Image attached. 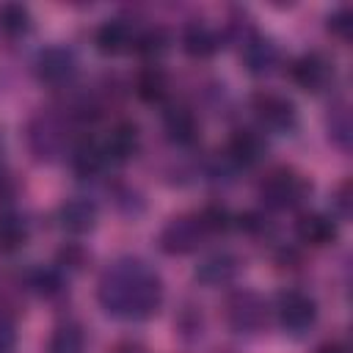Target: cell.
I'll return each instance as SVG.
<instances>
[{
  "label": "cell",
  "instance_id": "obj_17",
  "mask_svg": "<svg viewBox=\"0 0 353 353\" xmlns=\"http://www.w3.org/2000/svg\"><path fill=\"white\" fill-rule=\"evenodd\" d=\"M165 132L174 143L179 146H190L199 141V121L193 116L190 108L185 105H176V108H168L165 110Z\"/></svg>",
  "mask_w": 353,
  "mask_h": 353
},
{
  "label": "cell",
  "instance_id": "obj_11",
  "mask_svg": "<svg viewBox=\"0 0 353 353\" xmlns=\"http://www.w3.org/2000/svg\"><path fill=\"white\" fill-rule=\"evenodd\" d=\"M138 146H141L138 127L130 124V121H121V124H116V127L110 130V135L105 138L102 152H105L108 163H110V160H113V163H127L130 157H135Z\"/></svg>",
  "mask_w": 353,
  "mask_h": 353
},
{
  "label": "cell",
  "instance_id": "obj_3",
  "mask_svg": "<svg viewBox=\"0 0 353 353\" xmlns=\"http://www.w3.org/2000/svg\"><path fill=\"white\" fill-rule=\"evenodd\" d=\"M251 110L256 121L270 132H290L298 124L295 105L284 94H276V91H256L251 97Z\"/></svg>",
  "mask_w": 353,
  "mask_h": 353
},
{
  "label": "cell",
  "instance_id": "obj_16",
  "mask_svg": "<svg viewBox=\"0 0 353 353\" xmlns=\"http://www.w3.org/2000/svg\"><path fill=\"white\" fill-rule=\"evenodd\" d=\"M240 270V262L232 256V254H212L207 256L199 268H196V279L207 287H221V284H229Z\"/></svg>",
  "mask_w": 353,
  "mask_h": 353
},
{
  "label": "cell",
  "instance_id": "obj_31",
  "mask_svg": "<svg viewBox=\"0 0 353 353\" xmlns=\"http://www.w3.org/2000/svg\"><path fill=\"white\" fill-rule=\"evenodd\" d=\"M347 193H350V182H342L339 185V193H336V210H339V215H347L350 212V199H347Z\"/></svg>",
  "mask_w": 353,
  "mask_h": 353
},
{
  "label": "cell",
  "instance_id": "obj_4",
  "mask_svg": "<svg viewBox=\"0 0 353 353\" xmlns=\"http://www.w3.org/2000/svg\"><path fill=\"white\" fill-rule=\"evenodd\" d=\"M204 234H207V232H204L199 215H179V218H171V221L163 226L157 243H160V248H163L165 254L182 256V254L196 251V248L201 245Z\"/></svg>",
  "mask_w": 353,
  "mask_h": 353
},
{
  "label": "cell",
  "instance_id": "obj_1",
  "mask_svg": "<svg viewBox=\"0 0 353 353\" xmlns=\"http://www.w3.org/2000/svg\"><path fill=\"white\" fill-rule=\"evenodd\" d=\"M97 298L108 314L146 320L163 303V281L143 262L121 259L102 273Z\"/></svg>",
  "mask_w": 353,
  "mask_h": 353
},
{
  "label": "cell",
  "instance_id": "obj_22",
  "mask_svg": "<svg viewBox=\"0 0 353 353\" xmlns=\"http://www.w3.org/2000/svg\"><path fill=\"white\" fill-rule=\"evenodd\" d=\"M28 240V226L22 218L3 212L0 215V251H17Z\"/></svg>",
  "mask_w": 353,
  "mask_h": 353
},
{
  "label": "cell",
  "instance_id": "obj_23",
  "mask_svg": "<svg viewBox=\"0 0 353 353\" xmlns=\"http://www.w3.org/2000/svg\"><path fill=\"white\" fill-rule=\"evenodd\" d=\"M30 28V11L19 3H6L0 6V30L6 36H22Z\"/></svg>",
  "mask_w": 353,
  "mask_h": 353
},
{
  "label": "cell",
  "instance_id": "obj_5",
  "mask_svg": "<svg viewBox=\"0 0 353 353\" xmlns=\"http://www.w3.org/2000/svg\"><path fill=\"white\" fill-rule=\"evenodd\" d=\"M268 320V306L262 301V295H256L254 290H237L229 295L226 301V323L234 331H259Z\"/></svg>",
  "mask_w": 353,
  "mask_h": 353
},
{
  "label": "cell",
  "instance_id": "obj_32",
  "mask_svg": "<svg viewBox=\"0 0 353 353\" xmlns=\"http://www.w3.org/2000/svg\"><path fill=\"white\" fill-rule=\"evenodd\" d=\"M317 353H347V347H345L342 342H325Z\"/></svg>",
  "mask_w": 353,
  "mask_h": 353
},
{
  "label": "cell",
  "instance_id": "obj_14",
  "mask_svg": "<svg viewBox=\"0 0 353 353\" xmlns=\"http://www.w3.org/2000/svg\"><path fill=\"white\" fill-rule=\"evenodd\" d=\"M182 47L193 58H210L218 52L221 36H218V30H212L204 22H188L182 30Z\"/></svg>",
  "mask_w": 353,
  "mask_h": 353
},
{
  "label": "cell",
  "instance_id": "obj_21",
  "mask_svg": "<svg viewBox=\"0 0 353 353\" xmlns=\"http://www.w3.org/2000/svg\"><path fill=\"white\" fill-rule=\"evenodd\" d=\"M168 33L163 30V28H146V30H141V33H135V39H132V50L138 52V55H143V58H160L165 50H168Z\"/></svg>",
  "mask_w": 353,
  "mask_h": 353
},
{
  "label": "cell",
  "instance_id": "obj_29",
  "mask_svg": "<svg viewBox=\"0 0 353 353\" xmlns=\"http://www.w3.org/2000/svg\"><path fill=\"white\" fill-rule=\"evenodd\" d=\"M234 221H237V226L245 229V232H262V229H265V218H262L259 212H243V215H237Z\"/></svg>",
  "mask_w": 353,
  "mask_h": 353
},
{
  "label": "cell",
  "instance_id": "obj_10",
  "mask_svg": "<svg viewBox=\"0 0 353 353\" xmlns=\"http://www.w3.org/2000/svg\"><path fill=\"white\" fill-rule=\"evenodd\" d=\"M243 66L251 74H270L279 63V47L265 36H251L243 41Z\"/></svg>",
  "mask_w": 353,
  "mask_h": 353
},
{
  "label": "cell",
  "instance_id": "obj_27",
  "mask_svg": "<svg viewBox=\"0 0 353 353\" xmlns=\"http://www.w3.org/2000/svg\"><path fill=\"white\" fill-rule=\"evenodd\" d=\"M328 130H331V138L339 143V146H347L350 143V121H347V110L339 108L331 121H328Z\"/></svg>",
  "mask_w": 353,
  "mask_h": 353
},
{
  "label": "cell",
  "instance_id": "obj_20",
  "mask_svg": "<svg viewBox=\"0 0 353 353\" xmlns=\"http://www.w3.org/2000/svg\"><path fill=\"white\" fill-rule=\"evenodd\" d=\"M83 345H85V336H83L80 325L66 323L52 331V336L47 342V353H83Z\"/></svg>",
  "mask_w": 353,
  "mask_h": 353
},
{
  "label": "cell",
  "instance_id": "obj_15",
  "mask_svg": "<svg viewBox=\"0 0 353 353\" xmlns=\"http://www.w3.org/2000/svg\"><path fill=\"white\" fill-rule=\"evenodd\" d=\"M132 39H135V33H132V28L124 19H108V22H102L99 30H97V36H94L97 50L105 52V55H119V52L130 50L132 47Z\"/></svg>",
  "mask_w": 353,
  "mask_h": 353
},
{
  "label": "cell",
  "instance_id": "obj_8",
  "mask_svg": "<svg viewBox=\"0 0 353 353\" xmlns=\"http://www.w3.org/2000/svg\"><path fill=\"white\" fill-rule=\"evenodd\" d=\"M74 72H77V58L66 47H47L36 58V74L41 83L63 85L66 80L74 77Z\"/></svg>",
  "mask_w": 353,
  "mask_h": 353
},
{
  "label": "cell",
  "instance_id": "obj_9",
  "mask_svg": "<svg viewBox=\"0 0 353 353\" xmlns=\"http://www.w3.org/2000/svg\"><path fill=\"white\" fill-rule=\"evenodd\" d=\"M295 234L303 245L323 248V245L336 240V221L331 215H323V212H303L295 221Z\"/></svg>",
  "mask_w": 353,
  "mask_h": 353
},
{
  "label": "cell",
  "instance_id": "obj_7",
  "mask_svg": "<svg viewBox=\"0 0 353 353\" xmlns=\"http://www.w3.org/2000/svg\"><path fill=\"white\" fill-rule=\"evenodd\" d=\"M290 77L298 88L317 94L334 80V61H328L323 52H303L290 63Z\"/></svg>",
  "mask_w": 353,
  "mask_h": 353
},
{
  "label": "cell",
  "instance_id": "obj_28",
  "mask_svg": "<svg viewBox=\"0 0 353 353\" xmlns=\"http://www.w3.org/2000/svg\"><path fill=\"white\" fill-rule=\"evenodd\" d=\"M17 342V334H14V323L8 317L0 314V353H8Z\"/></svg>",
  "mask_w": 353,
  "mask_h": 353
},
{
  "label": "cell",
  "instance_id": "obj_30",
  "mask_svg": "<svg viewBox=\"0 0 353 353\" xmlns=\"http://www.w3.org/2000/svg\"><path fill=\"white\" fill-rule=\"evenodd\" d=\"M58 259L66 262L69 268H80V265H83V251L74 248V245H69V248H63V251L58 254Z\"/></svg>",
  "mask_w": 353,
  "mask_h": 353
},
{
  "label": "cell",
  "instance_id": "obj_2",
  "mask_svg": "<svg viewBox=\"0 0 353 353\" xmlns=\"http://www.w3.org/2000/svg\"><path fill=\"white\" fill-rule=\"evenodd\" d=\"M309 196V182L292 168H276L259 185V199L270 210H292Z\"/></svg>",
  "mask_w": 353,
  "mask_h": 353
},
{
  "label": "cell",
  "instance_id": "obj_25",
  "mask_svg": "<svg viewBox=\"0 0 353 353\" xmlns=\"http://www.w3.org/2000/svg\"><path fill=\"white\" fill-rule=\"evenodd\" d=\"M328 30H331V36H336V39H342V41L350 39V30H353V14H350L347 6L331 11V17H328Z\"/></svg>",
  "mask_w": 353,
  "mask_h": 353
},
{
  "label": "cell",
  "instance_id": "obj_13",
  "mask_svg": "<svg viewBox=\"0 0 353 353\" xmlns=\"http://www.w3.org/2000/svg\"><path fill=\"white\" fill-rule=\"evenodd\" d=\"M58 223L72 234H83L97 223V204L88 199H69L58 207Z\"/></svg>",
  "mask_w": 353,
  "mask_h": 353
},
{
  "label": "cell",
  "instance_id": "obj_6",
  "mask_svg": "<svg viewBox=\"0 0 353 353\" xmlns=\"http://www.w3.org/2000/svg\"><path fill=\"white\" fill-rule=\"evenodd\" d=\"M276 314H279V325L290 334H301L306 331L314 317H317V303L314 298H309L301 290H287L279 295L276 301Z\"/></svg>",
  "mask_w": 353,
  "mask_h": 353
},
{
  "label": "cell",
  "instance_id": "obj_18",
  "mask_svg": "<svg viewBox=\"0 0 353 353\" xmlns=\"http://www.w3.org/2000/svg\"><path fill=\"white\" fill-rule=\"evenodd\" d=\"M105 163H108V157L102 152V143H97V141H83L72 152V168L77 176H94L105 168Z\"/></svg>",
  "mask_w": 353,
  "mask_h": 353
},
{
  "label": "cell",
  "instance_id": "obj_26",
  "mask_svg": "<svg viewBox=\"0 0 353 353\" xmlns=\"http://www.w3.org/2000/svg\"><path fill=\"white\" fill-rule=\"evenodd\" d=\"M33 287H36L39 295L52 298V295L61 292L63 281H61V276H58L55 270H36V273H33Z\"/></svg>",
  "mask_w": 353,
  "mask_h": 353
},
{
  "label": "cell",
  "instance_id": "obj_12",
  "mask_svg": "<svg viewBox=\"0 0 353 353\" xmlns=\"http://www.w3.org/2000/svg\"><path fill=\"white\" fill-rule=\"evenodd\" d=\"M265 157V141L254 130H234L229 138V160L240 168H251Z\"/></svg>",
  "mask_w": 353,
  "mask_h": 353
},
{
  "label": "cell",
  "instance_id": "obj_19",
  "mask_svg": "<svg viewBox=\"0 0 353 353\" xmlns=\"http://www.w3.org/2000/svg\"><path fill=\"white\" fill-rule=\"evenodd\" d=\"M135 94L143 102H163L168 97V74L160 66H146L135 77Z\"/></svg>",
  "mask_w": 353,
  "mask_h": 353
},
{
  "label": "cell",
  "instance_id": "obj_24",
  "mask_svg": "<svg viewBox=\"0 0 353 353\" xmlns=\"http://www.w3.org/2000/svg\"><path fill=\"white\" fill-rule=\"evenodd\" d=\"M199 221H201V226H204L207 234H215V232H226V229L232 226L234 218L229 215L226 207H221V204H210V207H204V210L199 212Z\"/></svg>",
  "mask_w": 353,
  "mask_h": 353
},
{
  "label": "cell",
  "instance_id": "obj_33",
  "mask_svg": "<svg viewBox=\"0 0 353 353\" xmlns=\"http://www.w3.org/2000/svg\"><path fill=\"white\" fill-rule=\"evenodd\" d=\"M119 353H143V350H138V347H124V350H119Z\"/></svg>",
  "mask_w": 353,
  "mask_h": 353
}]
</instances>
